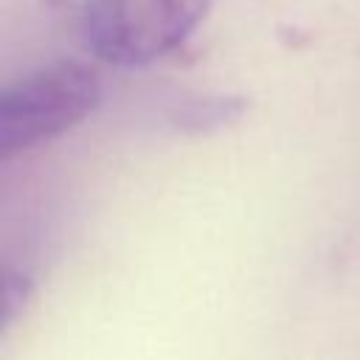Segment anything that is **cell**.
I'll return each mask as SVG.
<instances>
[{
    "instance_id": "6da1fadb",
    "label": "cell",
    "mask_w": 360,
    "mask_h": 360,
    "mask_svg": "<svg viewBox=\"0 0 360 360\" xmlns=\"http://www.w3.org/2000/svg\"><path fill=\"white\" fill-rule=\"evenodd\" d=\"M214 0H87L84 48L115 68H143L174 53L208 17Z\"/></svg>"
},
{
    "instance_id": "7a4b0ae2",
    "label": "cell",
    "mask_w": 360,
    "mask_h": 360,
    "mask_svg": "<svg viewBox=\"0 0 360 360\" xmlns=\"http://www.w3.org/2000/svg\"><path fill=\"white\" fill-rule=\"evenodd\" d=\"M101 101L90 65L51 62L0 93V158L8 160L79 127Z\"/></svg>"
},
{
    "instance_id": "3957f363",
    "label": "cell",
    "mask_w": 360,
    "mask_h": 360,
    "mask_svg": "<svg viewBox=\"0 0 360 360\" xmlns=\"http://www.w3.org/2000/svg\"><path fill=\"white\" fill-rule=\"evenodd\" d=\"M245 104L239 98H228V96H202V98H188L183 101L172 121L180 127V129H191V132H202V129H211V127H222V124H231L242 115Z\"/></svg>"
}]
</instances>
